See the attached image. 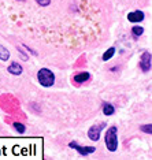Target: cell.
I'll return each mask as SVG.
<instances>
[{
	"label": "cell",
	"mask_w": 152,
	"mask_h": 160,
	"mask_svg": "<svg viewBox=\"0 0 152 160\" xmlns=\"http://www.w3.org/2000/svg\"><path fill=\"white\" fill-rule=\"evenodd\" d=\"M18 2H25V0H18Z\"/></svg>",
	"instance_id": "obj_17"
},
{
	"label": "cell",
	"mask_w": 152,
	"mask_h": 160,
	"mask_svg": "<svg viewBox=\"0 0 152 160\" xmlns=\"http://www.w3.org/2000/svg\"><path fill=\"white\" fill-rule=\"evenodd\" d=\"M140 130H141L143 133L151 134V133H152V126H151V123H148V125H143V126H140Z\"/></svg>",
	"instance_id": "obj_14"
},
{
	"label": "cell",
	"mask_w": 152,
	"mask_h": 160,
	"mask_svg": "<svg viewBox=\"0 0 152 160\" xmlns=\"http://www.w3.org/2000/svg\"><path fill=\"white\" fill-rule=\"evenodd\" d=\"M10 59V51L6 48V47H3L0 44V60L2 62H6Z\"/></svg>",
	"instance_id": "obj_10"
},
{
	"label": "cell",
	"mask_w": 152,
	"mask_h": 160,
	"mask_svg": "<svg viewBox=\"0 0 152 160\" xmlns=\"http://www.w3.org/2000/svg\"><path fill=\"white\" fill-rule=\"evenodd\" d=\"M13 127L17 130L18 133H21V134L25 133V130H26V127H25L23 123H19V122H14L13 123Z\"/></svg>",
	"instance_id": "obj_12"
},
{
	"label": "cell",
	"mask_w": 152,
	"mask_h": 160,
	"mask_svg": "<svg viewBox=\"0 0 152 160\" xmlns=\"http://www.w3.org/2000/svg\"><path fill=\"white\" fill-rule=\"evenodd\" d=\"M68 147L75 149V151H77L81 156H88V155H92V153H95L96 152L95 147H82V145L77 144V141H71V142L68 144Z\"/></svg>",
	"instance_id": "obj_3"
},
{
	"label": "cell",
	"mask_w": 152,
	"mask_h": 160,
	"mask_svg": "<svg viewBox=\"0 0 152 160\" xmlns=\"http://www.w3.org/2000/svg\"><path fill=\"white\" fill-rule=\"evenodd\" d=\"M104 127H106V123H104V122H101L100 125L90 126L89 130H88V137L92 141H99L100 140V134H101V132H103Z\"/></svg>",
	"instance_id": "obj_4"
},
{
	"label": "cell",
	"mask_w": 152,
	"mask_h": 160,
	"mask_svg": "<svg viewBox=\"0 0 152 160\" xmlns=\"http://www.w3.org/2000/svg\"><path fill=\"white\" fill-rule=\"evenodd\" d=\"M139 66L141 68V71H144V72L151 70V53L149 52H144L143 55H141Z\"/></svg>",
	"instance_id": "obj_5"
},
{
	"label": "cell",
	"mask_w": 152,
	"mask_h": 160,
	"mask_svg": "<svg viewBox=\"0 0 152 160\" xmlns=\"http://www.w3.org/2000/svg\"><path fill=\"white\" fill-rule=\"evenodd\" d=\"M37 79L40 85L44 88H51L55 83V74L49 68H40L37 72Z\"/></svg>",
	"instance_id": "obj_2"
},
{
	"label": "cell",
	"mask_w": 152,
	"mask_h": 160,
	"mask_svg": "<svg viewBox=\"0 0 152 160\" xmlns=\"http://www.w3.org/2000/svg\"><path fill=\"white\" fill-rule=\"evenodd\" d=\"M18 51H19V53H21V58H22L23 60H28V55H26V53L22 52V49H21V48H18Z\"/></svg>",
	"instance_id": "obj_16"
},
{
	"label": "cell",
	"mask_w": 152,
	"mask_h": 160,
	"mask_svg": "<svg viewBox=\"0 0 152 160\" xmlns=\"http://www.w3.org/2000/svg\"><path fill=\"white\" fill-rule=\"evenodd\" d=\"M132 33L134 34L136 37H140V36H143V33H144V28H141V26H133Z\"/></svg>",
	"instance_id": "obj_13"
},
{
	"label": "cell",
	"mask_w": 152,
	"mask_h": 160,
	"mask_svg": "<svg viewBox=\"0 0 152 160\" xmlns=\"http://www.w3.org/2000/svg\"><path fill=\"white\" fill-rule=\"evenodd\" d=\"M36 3H37L38 6H41V7H45V6L51 4V0H36Z\"/></svg>",
	"instance_id": "obj_15"
},
{
	"label": "cell",
	"mask_w": 152,
	"mask_h": 160,
	"mask_svg": "<svg viewBox=\"0 0 152 160\" xmlns=\"http://www.w3.org/2000/svg\"><path fill=\"white\" fill-rule=\"evenodd\" d=\"M73 79H74V82H77V83H84L90 79V74L86 71H81V72H78V74H75Z\"/></svg>",
	"instance_id": "obj_8"
},
{
	"label": "cell",
	"mask_w": 152,
	"mask_h": 160,
	"mask_svg": "<svg viewBox=\"0 0 152 160\" xmlns=\"http://www.w3.org/2000/svg\"><path fill=\"white\" fill-rule=\"evenodd\" d=\"M145 15H144L143 11H140V10H136V11H132L128 14V21L132 23H137V22H143Z\"/></svg>",
	"instance_id": "obj_6"
},
{
	"label": "cell",
	"mask_w": 152,
	"mask_h": 160,
	"mask_svg": "<svg viewBox=\"0 0 152 160\" xmlns=\"http://www.w3.org/2000/svg\"><path fill=\"white\" fill-rule=\"evenodd\" d=\"M7 71L10 72V74H13V75H21L23 72V68H22V66H21L19 63H17V62H13L11 64H10L8 67H7Z\"/></svg>",
	"instance_id": "obj_7"
},
{
	"label": "cell",
	"mask_w": 152,
	"mask_h": 160,
	"mask_svg": "<svg viewBox=\"0 0 152 160\" xmlns=\"http://www.w3.org/2000/svg\"><path fill=\"white\" fill-rule=\"evenodd\" d=\"M115 112V108H114V105L113 104H110V103H103V114L106 115V116H110V115H113Z\"/></svg>",
	"instance_id": "obj_9"
},
{
	"label": "cell",
	"mask_w": 152,
	"mask_h": 160,
	"mask_svg": "<svg viewBox=\"0 0 152 160\" xmlns=\"http://www.w3.org/2000/svg\"><path fill=\"white\" fill-rule=\"evenodd\" d=\"M117 132H118L117 126H111L106 132V136H104L106 147L110 152H115L118 149V134H117Z\"/></svg>",
	"instance_id": "obj_1"
},
{
	"label": "cell",
	"mask_w": 152,
	"mask_h": 160,
	"mask_svg": "<svg viewBox=\"0 0 152 160\" xmlns=\"http://www.w3.org/2000/svg\"><path fill=\"white\" fill-rule=\"evenodd\" d=\"M115 55V47H111V48H108L106 52L103 53V56H101V59H103L104 62H107V60H110L111 58H113Z\"/></svg>",
	"instance_id": "obj_11"
}]
</instances>
